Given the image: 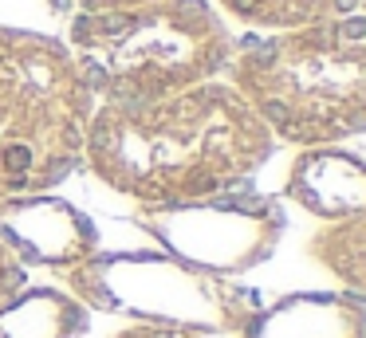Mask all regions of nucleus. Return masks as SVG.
<instances>
[{
	"instance_id": "1",
	"label": "nucleus",
	"mask_w": 366,
	"mask_h": 338,
	"mask_svg": "<svg viewBox=\"0 0 366 338\" xmlns=\"http://www.w3.org/2000/svg\"><path fill=\"white\" fill-rule=\"evenodd\" d=\"M87 149L95 173L119 193L185 209L256 169L272 154V134L237 91L189 86L146 106L103 102Z\"/></svg>"
},
{
	"instance_id": "2",
	"label": "nucleus",
	"mask_w": 366,
	"mask_h": 338,
	"mask_svg": "<svg viewBox=\"0 0 366 338\" xmlns=\"http://www.w3.org/2000/svg\"><path fill=\"white\" fill-rule=\"evenodd\" d=\"M79 71L111 106H146L189 91L229 63V36L201 0L99 8L71 24Z\"/></svg>"
},
{
	"instance_id": "3",
	"label": "nucleus",
	"mask_w": 366,
	"mask_h": 338,
	"mask_svg": "<svg viewBox=\"0 0 366 338\" xmlns=\"http://www.w3.org/2000/svg\"><path fill=\"white\" fill-rule=\"evenodd\" d=\"M237 83L264 126L292 141L366 130V16H339L248 47Z\"/></svg>"
},
{
	"instance_id": "4",
	"label": "nucleus",
	"mask_w": 366,
	"mask_h": 338,
	"mask_svg": "<svg viewBox=\"0 0 366 338\" xmlns=\"http://www.w3.org/2000/svg\"><path fill=\"white\" fill-rule=\"evenodd\" d=\"M87 79L48 39H0V209L59 181L87 141Z\"/></svg>"
},
{
	"instance_id": "5",
	"label": "nucleus",
	"mask_w": 366,
	"mask_h": 338,
	"mask_svg": "<svg viewBox=\"0 0 366 338\" xmlns=\"http://www.w3.org/2000/svg\"><path fill=\"white\" fill-rule=\"evenodd\" d=\"M67 283L87 311L127 314L138 327L244 334L256 314L252 291L232 287L158 252L87 256L83 264L67 267Z\"/></svg>"
},
{
	"instance_id": "6",
	"label": "nucleus",
	"mask_w": 366,
	"mask_h": 338,
	"mask_svg": "<svg viewBox=\"0 0 366 338\" xmlns=\"http://www.w3.org/2000/svg\"><path fill=\"white\" fill-rule=\"evenodd\" d=\"M166 252L205 275L229 279L272 256L284 217L268 201H232V204H193L166 209L146 220Z\"/></svg>"
},
{
	"instance_id": "7",
	"label": "nucleus",
	"mask_w": 366,
	"mask_h": 338,
	"mask_svg": "<svg viewBox=\"0 0 366 338\" xmlns=\"http://www.w3.org/2000/svg\"><path fill=\"white\" fill-rule=\"evenodd\" d=\"M0 244L16 259L75 267L95 252V228L59 201H9L0 209Z\"/></svg>"
},
{
	"instance_id": "8",
	"label": "nucleus",
	"mask_w": 366,
	"mask_h": 338,
	"mask_svg": "<svg viewBox=\"0 0 366 338\" xmlns=\"http://www.w3.org/2000/svg\"><path fill=\"white\" fill-rule=\"evenodd\" d=\"M240 338H366V303L355 295H292L256 311Z\"/></svg>"
},
{
	"instance_id": "9",
	"label": "nucleus",
	"mask_w": 366,
	"mask_h": 338,
	"mask_svg": "<svg viewBox=\"0 0 366 338\" xmlns=\"http://www.w3.org/2000/svg\"><path fill=\"white\" fill-rule=\"evenodd\" d=\"M292 197L319 217H362L366 212V161L347 154H311L292 173Z\"/></svg>"
},
{
	"instance_id": "10",
	"label": "nucleus",
	"mask_w": 366,
	"mask_h": 338,
	"mask_svg": "<svg viewBox=\"0 0 366 338\" xmlns=\"http://www.w3.org/2000/svg\"><path fill=\"white\" fill-rule=\"evenodd\" d=\"M87 307L64 291H20L0 307V338H79Z\"/></svg>"
},
{
	"instance_id": "11",
	"label": "nucleus",
	"mask_w": 366,
	"mask_h": 338,
	"mask_svg": "<svg viewBox=\"0 0 366 338\" xmlns=\"http://www.w3.org/2000/svg\"><path fill=\"white\" fill-rule=\"evenodd\" d=\"M311 252L347 287V295L366 303V212L362 217H347L339 224H331L327 232H319Z\"/></svg>"
},
{
	"instance_id": "12",
	"label": "nucleus",
	"mask_w": 366,
	"mask_h": 338,
	"mask_svg": "<svg viewBox=\"0 0 366 338\" xmlns=\"http://www.w3.org/2000/svg\"><path fill=\"white\" fill-rule=\"evenodd\" d=\"M20 291H24V264H20L4 244H0V307L12 303Z\"/></svg>"
},
{
	"instance_id": "13",
	"label": "nucleus",
	"mask_w": 366,
	"mask_h": 338,
	"mask_svg": "<svg viewBox=\"0 0 366 338\" xmlns=\"http://www.w3.org/2000/svg\"><path fill=\"white\" fill-rule=\"evenodd\" d=\"M114 338H209V334H197V330H174V327H127L119 330Z\"/></svg>"
}]
</instances>
